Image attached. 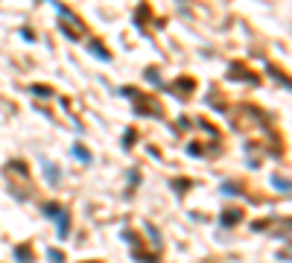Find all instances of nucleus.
I'll use <instances>...</instances> for the list:
<instances>
[{
	"instance_id": "f257e3e1",
	"label": "nucleus",
	"mask_w": 292,
	"mask_h": 263,
	"mask_svg": "<svg viewBox=\"0 0 292 263\" xmlns=\"http://www.w3.org/2000/svg\"><path fill=\"white\" fill-rule=\"evenodd\" d=\"M167 91H170V94H175L178 100H184V96L193 91V79H175V82L167 88Z\"/></svg>"
},
{
	"instance_id": "f03ea898",
	"label": "nucleus",
	"mask_w": 292,
	"mask_h": 263,
	"mask_svg": "<svg viewBox=\"0 0 292 263\" xmlns=\"http://www.w3.org/2000/svg\"><path fill=\"white\" fill-rule=\"evenodd\" d=\"M44 179L50 181L53 187H56L58 181H61V173H58V170H56V164H47V161H44Z\"/></svg>"
},
{
	"instance_id": "7ed1b4c3",
	"label": "nucleus",
	"mask_w": 292,
	"mask_h": 263,
	"mask_svg": "<svg viewBox=\"0 0 292 263\" xmlns=\"http://www.w3.org/2000/svg\"><path fill=\"white\" fill-rule=\"evenodd\" d=\"M70 155H73V158H79V161H85V164H91V161H93V155L88 152V149H85V146H79V144H73V146H70Z\"/></svg>"
},
{
	"instance_id": "20e7f679",
	"label": "nucleus",
	"mask_w": 292,
	"mask_h": 263,
	"mask_svg": "<svg viewBox=\"0 0 292 263\" xmlns=\"http://www.w3.org/2000/svg\"><path fill=\"white\" fill-rule=\"evenodd\" d=\"M91 56H96V59H103V61H111V53H105L103 50V44H100V41H91Z\"/></svg>"
},
{
	"instance_id": "39448f33",
	"label": "nucleus",
	"mask_w": 292,
	"mask_h": 263,
	"mask_svg": "<svg viewBox=\"0 0 292 263\" xmlns=\"http://www.w3.org/2000/svg\"><path fill=\"white\" fill-rule=\"evenodd\" d=\"M56 222H58V237H61V240H68V225H70L68 211H61V216H58Z\"/></svg>"
},
{
	"instance_id": "423d86ee",
	"label": "nucleus",
	"mask_w": 292,
	"mask_h": 263,
	"mask_svg": "<svg viewBox=\"0 0 292 263\" xmlns=\"http://www.w3.org/2000/svg\"><path fill=\"white\" fill-rule=\"evenodd\" d=\"M222 225H237L240 222V211H222Z\"/></svg>"
},
{
	"instance_id": "0eeeda50",
	"label": "nucleus",
	"mask_w": 292,
	"mask_h": 263,
	"mask_svg": "<svg viewBox=\"0 0 292 263\" xmlns=\"http://www.w3.org/2000/svg\"><path fill=\"white\" fill-rule=\"evenodd\" d=\"M15 257H18V263H33V251L26 249V246H18V249H15Z\"/></svg>"
},
{
	"instance_id": "6e6552de",
	"label": "nucleus",
	"mask_w": 292,
	"mask_h": 263,
	"mask_svg": "<svg viewBox=\"0 0 292 263\" xmlns=\"http://www.w3.org/2000/svg\"><path fill=\"white\" fill-rule=\"evenodd\" d=\"M29 91H33V94L38 96V100H50V96H53V91H50V88H47V85H33V88H29Z\"/></svg>"
},
{
	"instance_id": "1a4fd4ad",
	"label": "nucleus",
	"mask_w": 292,
	"mask_h": 263,
	"mask_svg": "<svg viewBox=\"0 0 292 263\" xmlns=\"http://www.w3.org/2000/svg\"><path fill=\"white\" fill-rule=\"evenodd\" d=\"M44 216H47V219H58V216H61V208H58L56 202L44 205Z\"/></svg>"
},
{
	"instance_id": "9d476101",
	"label": "nucleus",
	"mask_w": 292,
	"mask_h": 263,
	"mask_svg": "<svg viewBox=\"0 0 292 263\" xmlns=\"http://www.w3.org/2000/svg\"><path fill=\"white\" fill-rule=\"evenodd\" d=\"M272 184H275V187H278L280 193H289V181L280 179V176H272Z\"/></svg>"
},
{
	"instance_id": "9b49d317",
	"label": "nucleus",
	"mask_w": 292,
	"mask_h": 263,
	"mask_svg": "<svg viewBox=\"0 0 292 263\" xmlns=\"http://www.w3.org/2000/svg\"><path fill=\"white\" fill-rule=\"evenodd\" d=\"M47 257H50V263H64V254L58 249H47Z\"/></svg>"
},
{
	"instance_id": "f8f14e48",
	"label": "nucleus",
	"mask_w": 292,
	"mask_h": 263,
	"mask_svg": "<svg viewBox=\"0 0 292 263\" xmlns=\"http://www.w3.org/2000/svg\"><path fill=\"white\" fill-rule=\"evenodd\" d=\"M222 193H225V196H237V184H231V181H225V184H222Z\"/></svg>"
},
{
	"instance_id": "ddd939ff",
	"label": "nucleus",
	"mask_w": 292,
	"mask_h": 263,
	"mask_svg": "<svg viewBox=\"0 0 292 263\" xmlns=\"http://www.w3.org/2000/svg\"><path fill=\"white\" fill-rule=\"evenodd\" d=\"M132 144H135V132H132V129H126V135H123V146L128 149Z\"/></svg>"
},
{
	"instance_id": "4468645a",
	"label": "nucleus",
	"mask_w": 292,
	"mask_h": 263,
	"mask_svg": "<svg viewBox=\"0 0 292 263\" xmlns=\"http://www.w3.org/2000/svg\"><path fill=\"white\" fill-rule=\"evenodd\" d=\"M146 79H149L152 85H161V79H158V71H155V68H149V71H146Z\"/></svg>"
},
{
	"instance_id": "2eb2a0df",
	"label": "nucleus",
	"mask_w": 292,
	"mask_h": 263,
	"mask_svg": "<svg viewBox=\"0 0 292 263\" xmlns=\"http://www.w3.org/2000/svg\"><path fill=\"white\" fill-rule=\"evenodd\" d=\"M173 187H178V193H181L184 187H190V181H184V179H175V181H173Z\"/></svg>"
},
{
	"instance_id": "dca6fc26",
	"label": "nucleus",
	"mask_w": 292,
	"mask_h": 263,
	"mask_svg": "<svg viewBox=\"0 0 292 263\" xmlns=\"http://www.w3.org/2000/svg\"><path fill=\"white\" fill-rule=\"evenodd\" d=\"M9 167L15 170V173H21V176H26V167H23V164H18V161H12Z\"/></svg>"
},
{
	"instance_id": "f3484780",
	"label": "nucleus",
	"mask_w": 292,
	"mask_h": 263,
	"mask_svg": "<svg viewBox=\"0 0 292 263\" xmlns=\"http://www.w3.org/2000/svg\"><path fill=\"white\" fill-rule=\"evenodd\" d=\"M91 263H93V260H91Z\"/></svg>"
}]
</instances>
